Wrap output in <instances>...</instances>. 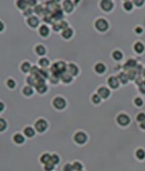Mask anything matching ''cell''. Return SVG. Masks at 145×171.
<instances>
[{
    "label": "cell",
    "mask_w": 145,
    "mask_h": 171,
    "mask_svg": "<svg viewBox=\"0 0 145 171\" xmlns=\"http://www.w3.org/2000/svg\"><path fill=\"white\" fill-rule=\"evenodd\" d=\"M124 7L125 9L127 11H129L133 9V4L131 3L130 2H126L124 4Z\"/></svg>",
    "instance_id": "cell-41"
},
{
    "label": "cell",
    "mask_w": 145,
    "mask_h": 171,
    "mask_svg": "<svg viewBox=\"0 0 145 171\" xmlns=\"http://www.w3.org/2000/svg\"><path fill=\"white\" fill-rule=\"evenodd\" d=\"M28 24H29V25L31 26V27H36V26H38V25L39 24V21H38V19L37 17H35V16H31L30 18L28 19Z\"/></svg>",
    "instance_id": "cell-11"
},
{
    "label": "cell",
    "mask_w": 145,
    "mask_h": 171,
    "mask_svg": "<svg viewBox=\"0 0 145 171\" xmlns=\"http://www.w3.org/2000/svg\"><path fill=\"white\" fill-rule=\"evenodd\" d=\"M136 75H137V72L135 70H129L127 73V77L128 79H134L135 78Z\"/></svg>",
    "instance_id": "cell-29"
},
{
    "label": "cell",
    "mask_w": 145,
    "mask_h": 171,
    "mask_svg": "<svg viewBox=\"0 0 145 171\" xmlns=\"http://www.w3.org/2000/svg\"><path fill=\"white\" fill-rule=\"evenodd\" d=\"M32 13H33V10L31 9H28V10H26L24 12V14H25V16H29V15L31 14Z\"/></svg>",
    "instance_id": "cell-53"
},
{
    "label": "cell",
    "mask_w": 145,
    "mask_h": 171,
    "mask_svg": "<svg viewBox=\"0 0 145 171\" xmlns=\"http://www.w3.org/2000/svg\"><path fill=\"white\" fill-rule=\"evenodd\" d=\"M27 83H29L30 85L35 86V77H29L27 78Z\"/></svg>",
    "instance_id": "cell-38"
},
{
    "label": "cell",
    "mask_w": 145,
    "mask_h": 171,
    "mask_svg": "<svg viewBox=\"0 0 145 171\" xmlns=\"http://www.w3.org/2000/svg\"><path fill=\"white\" fill-rule=\"evenodd\" d=\"M54 167H55L54 164H52V163H48L45 165V170L46 171H51L53 170Z\"/></svg>",
    "instance_id": "cell-39"
},
{
    "label": "cell",
    "mask_w": 145,
    "mask_h": 171,
    "mask_svg": "<svg viewBox=\"0 0 145 171\" xmlns=\"http://www.w3.org/2000/svg\"><path fill=\"white\" fill-rule=\"evenodd\" d=\"M4 107V106L3 103L0 102V111H2V110H3Z\"/></svg>",
    "instance_id": "cell-56"
},
{
    "label": "cell",
    "mask_w": 145,
    "mask_h": 171,
    "mask_svg": "<svg viewBox=\"0 0 145 171\" xmlns=\"http://www.w3.org/2000/svg\"><path fill=\"white\" fill-rule=\"evenodd\" d=\"M139 90L142 92L143 94H145V83L143 82L139 85Z\"/></svg>",
    "instance_id": "cell-49"
},
{
    "label": "cell",
    "mask_w": 145,
    "mask_h": 171,
    "mask_svg": "<svg viewBox=\"0 0 145 171\" xmlns=\"http://www.w3.org/2000/svg\"><path fill=\"white\" fill-rule=\"evenodd\" d=\"M136 155H137V157L138 158L140 159V160H142V159L144 158L145 152L142 150V149H139V150H137V152H136Z\"/></svg>",
    "instance_id": "cell-25"
},
{
    "label": "cell",
    "mask_w": 145,
    "mask_h": 171,
    "mask_svg": "<svg viewBox=\"0 0 145 171\" xmlns=\"http://www.w3.org/2000/svg\"><path fill=\"white\" fill-rule=\"evenodd\" d=\"M24 133L26 136L28 137H32L35 135V131L31 127H27L24 130Z\"/></svg>",
    "instance_id": "cell-17"
},
{
    "label": "cell",
    "mask_w": 145,
    "mask_h": 171,
    "mask_svg": "<svg viewBox=\"0 0 145 171\" xmlns=\"http://www.w3.org/2000/svg\"><path fill=\"white\" fill-rule=\"evenodd\" d=\"M59 161H60V158H59V157L57 155L54 154V155H51L50 163H52V164H54V165L57 164L59 163Z\"/></svg>",
    "instance_id": "cell-32"
},
{
    "label": "cell",
    "mask_w": 145,
    "mask_h": 171,
    "mask_svg": "<svg viewBox=\"0 0 145 171\" xmlns=\"http://www.w3.org/2000/svg\"><path fill=\"white\" fill-rule=\"evenodd\" d=\"M53 29L54 31H58L60 29V26L59 24H55L53 25Z\"/></svg>",
    "instance_id": "cell-51"
},
{
    "label": "cell",
    "mask_w": 145,
    "mask_h": 171,
    "mask_svg": "<svg viewBox=\"0 0 145 171\" xmlns=\"http://www.w3.org/2000/svg\"><path fill=\"white\" fill-rule=\"evenodd\" d=\"M101 8L106 12H109L113 9V4L110 1H102L101 3Z\"/></svg>",
    "instance_id": "cell-7"
},
{
    "label": "cell",
    "mask_w": 145,
    "mask_h": 171,
    "mask_svg": "<svg viewBox=\"0 0 145 171\" xmlns=\"http://www.w3.org/2000/svg\"><path fill=\"white\" fill-rule=\"evenodd\" d=\"M68 72H69V73H70L71 75L75 76L79 73V69H78V67L76 66L74 64L71 63L68 66Z\"/></svg>",
    "instance_id": "cell-9"
},
{
    "label": "cell",
    "mask_w": 145,
    "mask_h": 171,
    "mask_svg": "<svg viewBox=\"0 0 145 171\" xmlns=\"http://www.w3.org/2000/svg\"><path fill=\"white\" fill-rule=\"evenodd\" d=\"M61 79L63 81L64 83H69L72 81V77L70 75V74H67V73H63L62 75H61Z\"/></svg>",
    "instance_id": "cell-15"
},
{
    "label": "cell",
    "mask_w": 145,
    "mask_h": 171,
    "mask_svg": "<svg viewBox=\"0 0 145 171\" xmlns=\"http://www.w3.org/2000/svg\"><path fill=\"white\" fill-rule=\"evenodd\" d=\"M144 83H145V81H144Z\"/></svg>",
    "instance_id": "cell-60"
},
{
    "label": "cell",
    "mask_w": 145,
    "mask_h": 171,
    "mask_svg": "<svg viewBox=\"0 0 145 171\" xmlns=\"http://www.w3.org/2000/svg\"><path fill=\"white\" fill-rule=\"evenodd\" d=\"M92 100H93V101H94V103L98 104V103H99V102L101 101V97H100V96L98 95H94L93 97H92Z\"/></svg>",
    "instance_id": "cell-42"
},
{
    "label": "cell",
    "mask_w": 145,
    "mask_h": 171,
    "mask_svg": "<svg viewBox=\"0 0 145 171\" xmlns=\"http://www.w3.org/2000/svg\"><path fill=\"white\" fill-rule=\"evenodd\" d=\"M137 66V62L135 60H129L126 63V64L124 65L125 70H129L130 68H133Z\"/></svg>",
    "instance_id": "cell-13"
},
{
    "label": "cell",
    "mask_w": 145,
    "mask_h": 171,
    "mask_svg": "<svg viewBox=\"0 0 145 171\" xmlns=\"http://www.w3.org/2000/svg\"><path fill=\"white\" fill-rule=\"evenodd\" d=\"M135 31L137 32V33H141L142 32V28H139V27H137V28H136Z\"/></svg>",
    "instance_id": "cell-55"
},
{
    "label": "cell",
    "mask_w": 145,
    "mask_h": 171,
    "mask_svg": "<svg viewBox=\"0 0 145 171\" xmlns=\"http://www.w3.org/2000/svg\"><path fill=\"white\" fill-rule=\"evenodd\" d=\"M26 2H27V4H29L30 6H33L36 4L37 2L36 1H26Z\"/></svg>",
    "instance_id": "cell-54"
},
{
    "label": "cell",
    "mask_w": 145,
    "mask_h": 171,
    "mask_svg": "<svg viewBox=\"0 0 145 171\" xmlns=\"http://www.w3.org/2000/svg\"><path fill=\"white\" fill-rule=\"evenodd\" d=\"M108 85H110V87L115 89L119 86V82L118 79H117L115 77H110L108 79Z\"/></svg>",
    "instance_id": "cell-10"
},
{
    "label": "cell",
    "mask_w": 145,
    "mask_h": 171,
    "mask_svg": "<svg viewBox=\"0 0 145 171\" xmlns=\"http://www.w3.org/2000/svg\"><path fill=\"white\" fill-rule=\"evenodd\" d=\"M134 3L135 4V5L138 6H142V4H144V1H134Z\"/></svg>",
    "instance_id": "cell-52"
},
{
    "label": "cell",
    "mask_w": 145,
    "mask_h": 171,
    "mask_svg": "<svg viewBox=\"0 0 145 171\" xmlns=\"http://www.w3.org/2000/svg\"><path fill=\"white\" fill-rule=\"evenodd\" d=\"M43 8H42L41 6H37L35 8V12L37 14H38V15H40L41 13L43 12Z\"/></svg>",
    "instance_id": "cell-45"
},
{
    "label": "cell",
    "mask_w": 145,
    "mask_h": 171,
    "mask_svg": "<svg viewBox=\"0 0 145 171\" xmlns=\"http://www.w3.org/2000/svg\"><path fill=\"white\" fill-rule=\"evenodd\" d=\"M59 77L57 75H55V74H52L51 77H50V79L51 83H54V84H56V83H58V81H59Z\"/></svg>",
    "instance_id": "cell-36"
},
{
    "label": "cell",
    "mask_w": 145,
    "mask_h": 171,
    "mask_svg": "<svg viewBox=\"0 0 145 171\" xmlns=\"http://www.w3.org/2000/svg\"><path fill=\"white\" fill-rule=\"evenodd\" d=\"M67 65L64 62H57L56 63H54V65L51 67V71L52 72V74H55L58 76H60L63 74L66 70Z\"/></svg>",
    "instance_id": "cell-1"
},
{
    "label": "cell",
    "mask_w": 145,
    "mask_h": 171,
    "mask_svg": "<svg viewBox=\"0 0 145 171\" xmlns=\"http://www.w3.org/2000/svg\"><path fill=\"white\" fill-rule=\"evenodd\" d=\"M27 5L28 4H27L26 1H19L17 2V6L21 9H25V7H26Z\"/></svg>",
    "instance_id": "cell-30"
},
{
    "label": "cell",
    "mask_w": 145,
    "mask_h": 171,
    "mask_svg": "<svg viewBox=\"0 0 145 171\" xmlns=\"http://www.w3.org/2000/svg\"><path fill=\"white\" fill-rule=\"evenodd\" d=\"M73 34V31L70 28H67V29H64L62 33V35L64 38H70L72 37V36Z\"/></svg>",
    "instance_id": "cell-14"
},
{
    "label": "cell",
    "mask_w": 145,
    "mask_h": 171,
    "mask_svg": "<svg viewBox=\"0 0 145 171\" xmlns=\"http://www.w3.org/2000/svg\"><path fill=\"white\" fill-rule=\"evenodd\" d=\"M98 94L101 97L106 99L110 95V90L106 87H101L98 89Z\"/></svg>",
    "instance_id": "cell-8"
},
{
    "label": "cell",
    "mask_w": 145,
    "mask_h": 171,
    "mask_svg": "<svg viewBox=\"0 0 145 171\" xmlns=\"http://www.w3.org/2000/svg\"><path fill=\"white\" fill-rule=\"evenodd\" d=\"M118 77H119L120 81H121V83H123V84H125L128 81V77H127V75H126L125 73H121L119 75Z\"/></svg>",
    "instance_id": "cell-23"
},
{
    "label": "cell",
    "mask_w": 145,
    "mask_h": 171,
    "mask_svg": "<svg viewBox=\"0 0 145 171\" xmlns=\"http://www.w3.org/2000/svg\"><path fill=\"white\" fill-rule=\"evenodd\" d=\"M74 140H75L76 142L78 143L79 144H83L86 141L87 136L83 132H78L74 136Z\"/></svg>",
    "instance_id": "cell-5"
},
{
    "label": "cell",
    "mask_w": 145,
    "mask_h": 171,
    "mask_svg": "<svg viewBox=\"0 0 145 171\" xmlns=\"http://www.w3.org/2000/svg\"><path fill=\"white\" fill-rule=\"evenodd\" d=\"M21 69L24 73H28L29 70H31V65L28 62H25L21 65Z\"/></svg>",
    "instance_id": "cell-26"
},
{
    "label": "cell",
    "mask_w": 145,
    "mask_h": 171,
    "mask_svg": "<svg viewBox=\"0 0 145 171\" xmlns=\"http://www.w3.org/2000/svg\"><path fill=\"white\" fill-rule=\"evenodd\" d=\"M140 127H141L142 129H145V121L141 123V124H140Z\"/></svg>",
    "instance_id": "cell-57"
},
{
    "label": "cell",
    "mask_w": 145,
    "mask_h": 171,
    "mask_svg": "<svg viewBox=\"0 0 145 171\" xmlns=\"http://www.w3.org/2000/svg\"><path fill=\"white\" fill-rule=\"evenodd\" d=\"M135 104L137 105V106H142V104H143V101H142V99L139 98V97H137V98L135 99Z\"/></svg>",
    "instance_id": "cell-48"
},
{
    "label": "cell",
    "mask_w": 145,
    "mask_h": 171,
    "mask_svg": "<svg viewBox=\"0 0 145 171\" xmlns=\"http://www.w3.org/2000/svg\"><path fill=\"white\" fill-rule=\"evenodd\" d=\"M95 25H96V27L97 28V29L99 30L100 31H105L108 28V24L103 19H98V21L96 22Z\"/></svg>",
    "instance_id": "cell-2"
},
{
    "label": "cell",
    "mask_w": 145,
    "mask_h": 171,
    "mask_svg": "<svg viewBox=\"0 0 145 171\" xmlns=\"http://www.w3.org/2000/svg\"><path fill=\"white\" fill-rule=\"evenodd\" d=\"M64 171H74L73 165L71 164H67L64 167Z\"/></svg>",
    "instance_id": "cell-44"
},
{
    "label": "cell",
    "mask_w": 145,
    "mask_h": 171,
    "mask_svg": "<svg viewBox=\"0 0 145 171\" xmlns=\"http://www.w3.org/2000/svg\"><path fill=\"white\" fill-rule=\"evenodd\" d=\"M6 122L3 119H0V131H2L6 129Z\"/></svg>",
    "instance_id": "cell-37"
},
{
    "label": "cell",
    "mask_w": 145,
    "mask_h": 171,
    "mask_svg": "<svg viewBox=\"0 0 145 171\" xmlns=\"http://www.w3.org/2000/svg\"><path fill=\"white\" fill-rule=\"evenodd\" d=\"M60 29H67V26H68V24L66 22V21H61V23L60 24Z\"/></svg>",
    "instance_id": "cell-46"
},
{
    "label": "cell",
    "mask_w": 145,
    "mask_h": 171,
    "mask_svg": "<svg viewBox=\"0 0 145 171\" xmlns=\"http://www.w3.org/2000/svg\"><path fill=\"white\" fill-rule=\"evenodd\" d=\"M41 162L44 164H47L48 163H50L51 161V155H50L48 153H45L44 155H42L41 158Z\"/></svg>",
    "instance_id": "cell-18"
},
{
    "label": "cell",
    "mask_w": 145,
    "mask_h": 171,
    "mask_svg": "<svg viewBox=\"0 0 145 171\" xmlns=\"http://www.w3.org/2000/svg\"><path fill=\"white\" fill-rule=\"evenodd\" d=\"M39 31L43 36H47L49 33V29L47 28V26L43 25L42 26H41V28L39 29Z\"/></svg>",
    "instance_id": "cell-16"
},
{
    "label": "cell",
    "mask_w": 145,
    "mask_h": 171,
    "mask_svg": "<svg viewBox=\"0 0 145 171\" xmlns=\"http://www.w3.org/2000/svg\"><path fill=\"white\" fill-rule=\"evenodd\" d=\"M53 105L55 106V107H56L57 109H62L65 107V106H66V101H65V100L63 98L57 97V98H55L54 99Z\"/></svg>",
    "instance_id": "cell-4"
},
{
    "label": "cell",
    "mask_w": 145,
    "mask_h": 171,
    "mask_svg": "<svg viewBox=\"0 0 145 171\" xmlns=\"http://www.w3.org/2000/svg\"><path fill=\"white\" fill-rule=\"evenodd\" d=\"M113 58L115 59V60H120L122 58H123V54H122V53L120 52V51H115L113 53Z\"/></svg>",
    "instance_id": "cell-31"
},
{
    "label": "cell",
    "mask_w": 145,
    "mask_h": 171,
    "mask_svg": "<svg viewBox=\"0 0 145 171\" xmlns=\"http://www.w3.org/2000/svg\"><path fill=\"white\" fill-rule=\"evenodd\" d=\"M95 70L98 73H103L106 70V67L103 63H98L95 67Z\"/></svg>",
    "instance_id": "cell-20"
},
{
    "label": "cell",
    "mask_w": 145,
    "mask_h": 171,
    "mask_svg": "<svg viewBox=\"0 0 145 171\" xmlns=\"http://www.w3.org/2000/svg\"><path fill=\"white\" fill-rule=\"evenodd\" d=\"M39 70H40V69H38V67L36 66L33 67L31 68V75H35V76H37L38 75V73H39Z\"/></svg>",
    "instance_id": "cell-40"
},
{
    "label": "cell",
    "mask_w": 145,
    "mask_h": 171,
    "mask_svg": "<svg viewBox=\"0 0 145 171\" xmlns=\"http://www.w3.org/2000/svg\"><path fill=\"white\" fill-rule=\"evenodd\" d=\"M14 141L17 143H19V144H21V143H22L24 142V138H23V136L22 135H21V134H16L14 137Z\"/></svg>",
    "instance_id": "cell-22"
},
{
    "label": "cell",
    "mask_w": 145,
    "mask_h": 171,
    "mask_svg": "<svg viewBox=\"0 0 145 171\" xmlns=\"http://www.w3.org/2000/svg\"><path fill=\"white\" fill-rule=\"evenodd\" d=\"M143 75H144V77H145V69L143 70Z\"/></svg>",
    "instance_id": "cell-59"
},
{
    "label": "cell",
    "mask_w": 145,
    "mask_h": 171,
    "mask_svg": "<svg viewBox=\"0 0 145 171\" xmlns=\"http://www.w3.org/2000/svg\"><path fill=\"white\" fill-rule=\"evenodd\" d=\"M47 73L43 69H40L39 70V73H38V75L37 76H39L42 77V78H47Z\"/></svg>",
    "instance_id": "cell-34"
},
{
    "label": "cell",
    "mask_w": 145,
    "mask_h": 171,
    "mask_svg": "<svg viewBox=\"0 0 145 171\" xmlns=\"http://www.w3.org/2000/svg\"><path fill=\"white\" fill-rule=\"evenodd\" d=\"M35 127L38 132L42 133V132H43V131H45L46 130L47 127V122L45 120H43V119H40V120H38L35 123Z\"/></svg>",
    "instance_id": "cell-3"
},
{
    "label": "cell",
    "mask_w": 145,
    "mask_h": 171,
    "mask_svg": "<svg viewBox=\"0 0 145 171\" xmlns=\"http://www.w3.org/2000/svg\"><path fill=\"white\" fill-rule=\"evenodd\" d=\"M35 51L37 52V53L40 55H43L45 53V48L42 45H39L36 47V49Z\"/></svg>",
    "instance_id": "cell-24"
},
{
    "label": "cell",
    "mask_w": 145,
    "mask_h": 171,
    "mask_svg": "<svg viewBox=\"0 0 145 171\" xmlns=\"http://www.w3.org/2000/svg\"><path fill=\"white\" fill-rule=\"evenodd\" d=\"M36 89L39 93H44L47 91V86L45 85H39L38 87H36Z\"/></svg>",
    "instance_id": "cell-28"
},
{
    "label": "cell",
    "mask_w": 145,
    "mask_h": 171,
    "mask_svg": "<svg viewBox=\"0 0 145 171\" xmlns=\"http://www.w3.org/2000/svg\"><path fill=\"white\" fill-rule=\"evenodd\" d=\"M135 71L137 73H138V74H140L141 72L142 71V65H137V66H136V70Z\"/></svg>",
    "instance_id": "cell-50"
},
{
    "label": "cell",
    "mask_w": 145,
    "mask_h": 171,
    "mask_svg": "<svg viewBox=\"0 0 145 171\" xmlns=\"http://www.w3.org/2000/svg\"><path fill=\"white\" fill-rule=\"evenodd\" d=\"M73 168H74V170L82 171V165L81 163H78V162H76V163H74L73 164Z\"/></svg>",
    "instance_id": "cell-35"
},
{
    "label": "cell",
    "mask_w": 145,
    "mask_h": 171,
    "mask_svg": "<svg viewBox=\"0 0 145 171\" xmlns=\"http://www.w3.org/2000/svg\"><path fill=\"white\" fill-rule=\"evenodd\" d=\"M23 94L26 95V96H30V95H31L33 93V89H32L31 87H24V89H23Z\"/></svg>",
    "instance_id": "cell-27"
},
{
    "label": "cell",
    "mask_w": 145,
    "mask_h": 171,
    "mask_svg": "<svg viewBox=\"0 0 145 171\" xmlns=\"http://www.w3.org/2000/svg\"><path fill=\"white\" fill-rule=\"evenodd\" d=\"M137 119L138 121H141V122H143L145 121V114L144 113H140V114L137 116Z\"/></svg>",
    "instance_id": "cell-43"
},
{
    "label": "cell",
    "mask_w": 145,
    "mask_h": 171,
    "mask_svg": "<svg viewBox=\"0 0 145 171\" xmlns=\"http://www.w3.org/2000/svg\"><path fill=\"white\" fill-rule=\"evenodd\" d=\"M3 29H4V24H2V22H1V21H0V31H2Z\"/></svg>",
    "instance_id": "cell-58"
},
{
    "label": "cell",
    "mask_w": 145,
    "mask_h": 171,
    "mask_svg": "<svg viewBox=\"0 0 145 171\" xmlns=\"http://www.w3.org/2000/svg\"><path fill=\"white\" fill-rule=\"evenodd\" d=\"M7 85L10 88H14L15 87V82L13 79H9L7 82Z\"/></svg>",
    "instance_id": "cell-47"
},
{
    "label": "cell",
    "mask_w": 145,
    "mask_h": 171,
    "mask_svg": "<svg viewBox=\"0 0 145 171\" xmlns=\"http://www.w3.org/2000/svg\"><path fill=\"white\" fill-rule=\"evenodd\" d=\"M39 64L42 67H47L49 65V60H47V58H41V60H39Z\"/></svg>",
    "instance_id": "cell-33"
},
{
    "label": "cell",
    "mask_w": 145,
    "mask_h": 171,
    "mask_svg": "<svg viewBox=\"0 0 145 171\" xmlns=\"http://www.w3.org/2000/svg\"><path fill=\"white\" fill-rule=\"evenodd\" d=\"M135 50L136 51V52H137L138 53H142L144 50V45L142 44V43H137L135 45Z\"/></svg>",
    "instance_id": "cell-19"
},
{
    "label": "cell",
    "mask_w": 145,
    "mask_h": 171,
    "mask_svg": "<svg viewBox=\"0 0 145 171\" xmlns=\"http://www.w3.org/2000/svg\"><path fill=\"white\" fill-rule=\"evenodd\" d=\"M130 119L125 114H120L117 117V122L122 126H126L129 124Z\"/></svg>",
    "instance_id": "cell-6"
},
{
    "label": "cell",
    "mask_w": 145,
    "mask_h": 171,
    "mask_svg": "<svg viewBox=\"0 0 145 171\" xmlns=\"http://www.w3.org/2000/svg\"><path fill=\"white\" fill-rule=\"evenodd\" d=\"M63 6L65 12H67V13L72 12L73 9H74L73 4L71 1H65L63 4Z\"/></svg>",
    "instance_id": "cell-12"
},
{
    "label": "cell",
    "mask_w": 145,
    "mask_h": 171,
    "mask_svg": "<svg viewBox=\"0 0 145 171\" xmlns=\"http://www.w3.org/2000/svg\"><path fill=\"white\" fill-rule=\"evenodd\" d=\"M63 16V14H62V11L58 9H55V12L53 14V17L55 20H59Z\"/></svg>",
    "instance_id": "cell-21"
}]
</instances>
